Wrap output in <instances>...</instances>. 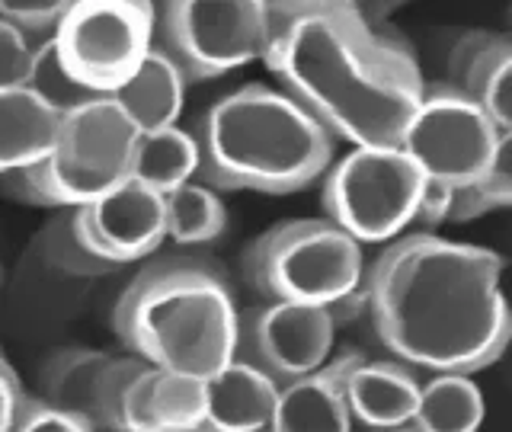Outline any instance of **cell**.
I'll use <instances>...</instances> for the list:
<instances>
[{"label":"cell","mask_w":512,"mask_h":432,"mask_svg":"<svg viewBox=\"0 0 512 432\" xmlns=\"http://www.w3.org/2000/svg\"><path fill=\"white\" fill-rule=\"evenodd\" d=\"M263 61L282 93L352 148H397L426 90L410 48L336 0L269 4Z\"/></svg>","instance_id":"cell-1"},{"label":"cell","mask_w":512,"mask_h":432,"mask_svg":"<svg viewBox=\"0 0 512 432\" xmlns=\"http://www.w3.org/2000/svg\"><path fill=\"white\" fill-rule=\"evenodd\" d=\"M503 256L413 231L365 272L378 340L397 362L432 375H477L506 352L512 314Z\"/></svg>","instance_id":"cell-2"},{"label":"cell","mask_w":512,"mask_h":432,"mask_svg":"<svg viewBox=\"0 0 512 432\" xmlns=\"http://www.w3.org/2000/svg\"><path fill=\"white\" fill-rule=\"evenodd\" d=\"M112 327L132 356L205 381L237 356L240 314L212 260L164 256L128 282Z\"/></svg>","instance_id":"cell-3"},{"label":"cell","mask_w":512,"mask_h":432,"mask_svg":"<svg viewBox=\"0 0 512 432\" xmlns=\"http://www.w3.org/2000/svg\"><path fill=\"white\" fill-rule=\"evenodd\" d=\"M192 138L199 176L212 189L288 196L324 180L336 141L292 96L266 84H247L208 106Z\"/></svg>","instance_id":"cell-4"},{"label":"cell","mask_w":512,"mask_h":432,"mask_svg":"<svg viewBox=\"0 0 512 432\" xmlns=\"http://www.w3.org/2000/svg\"><path fill=\"white\" fill-rule=\"evenodd\" d=\"M135 125L109 96H93L61 116L55 148L36 167L0 176L16 199L32 205L84 208L128 180Z\"/></svg>","instance_id":"cell-5"},{"label":"cell","mask_w":512,"mask_h":432,"mask_svg":"<svg viewBox=\"0 0 512 432\" xmlns=\"http://www.w3.org/2000/svg\"><path fill=\"white\" fill-rule=\"evenodd\" d=\"M244 276L266 301L330 308L365 279L362 244L327 218L272 224L244 253Z\"/></svg>","instance_id":"cell-6"},{"label":"cell","mask_w":512,"mask_h":432,"mask_svg":"<svg viewBox=\"0 0 512 432\" xmlns=\"http://www.w3.org/2000/svg\"><path fill=\"white\" fill-rule=\"evenodd\" d=\"M154 45L164 52L186 84L224 77L266 55L269 4L266 0H173L154 7Z\"/></svg>","instance_id":"cell-7"},{"label":"cell","mask_w":512,"mask_h":432,"mask_svg":"<svg viewBox=\"0 0 512 432\" xmlns=\"http://www.w3.org/2000/svg\"><path fill=\"white\" fill-rule=\"evenodd\" d=\"M423 176L400 148H352L324 176V218L356 244L410 231Z\"/></svg>","instance_id":"cell-8"},{"label":"cell","mask_w":512,"mask_h":432,"mask_svg":"<svg viewBox=\"0 0 512 432\" xmlns=\"http://www.w3.org/2000/svg\"><path fill=\"white\" fill-rule=\"evenodd\" d=\"M52 42L74 84L93 96H112L151 52L154 7L141 0L68 4Z\"/></svg>","instance_id":"cell-9"},{"label":"cell","mask_w":512,"mask_h":432,"mask_svg":"<svg viewBox=\"0 0 512 432\" xmlns=\"http://www.w3.org/2000/svg\"><path fill=\"white\" fill-rule=\"evenodd\" d=\"M503 138L509 135H503L468 96L448 84H436L423 90V100L397 148L407 154L423 180L458 189L487 173Z\"/></svg>","instance_id":"cell-10"},{"label":"cell","mask_w":512,"mask_h":432,"mask_svg":"<svg viewBox=\"0 0 512 432\" xmlns=\"http://www.w3.org/2000/svg\"><path fill=\"white\" fill-rule=\"evenodd\" d=\"M336 327L330 308L295 301H266L240 314L237 356L276 384L317 372L333 356Z\"/></svg>","instance_id":"cell-11"},{"label":"cell","mask_w":512,"mask_h":432,"mask_svg":"<svg viewBox=\"0 0 512 432\" xmlns=\"http://www.w3.org/2000/svg\"><path fill=\"white\" fill-rule=\"evenodd\" d=\"M84 244L109 266H128L154 256L167 240L164 196L125 180L84 208H71Z\"/></svg>","instance_id":"cell-12"},{"label":"cell","mask_w":512,"mask_h":432,"mask_svg":"<svg viewBox=\"0 0 512 432\" xmlns=\"http://www.w3.org/2000/svg\"><path fill=\"white\" fill-rule=\"evenodd\" d=\"M205 416V381L148 365L128 384L116 432H199Z\"/></svg>","instance_id":"cell-13"},{"label":"cell","mask_w":512,"mask_h":432,"mask_svg":"<svg viewBox=\"0 0 512 432\" xmlns=\"http://www.w3.org/2000/svg\"><path fill=\"white\" fill-rule=\"evenodd\" d=\"M343 359V400L352 420L368 429H388L413 420L420 378L397 359H365L362 352H346Z\"/></svg>","instance_id":"cell-14"},{"label":"cell","mask_w":512,"mask_h":432,"mask_svg":"<svg viewBox=\"0 0 512 432\" xmlns=\"http://www.w3.org/2000/svg\"><path fill=\"white\" fill-rule=\"evenodd\" d=\"M448 74V87L484 109L503 135H512V42L506 36L464 32L448 55Z\"/></svg>","instance_id":"cell-15"},{"label":"cell","mask_w":512,"mask_h":432,"mask_svg":"<svg viewBox=\"0 0 512 432\" xmlns=\"http://www.w3.org/2000/svg\"><path fill=\"white\" fill-rule=\"evenodd\" d=\"M279 384L260 368L231 359L205 378V416L199 432H263L272 423Z\"/></svg>","instance_id":"cell-16"},{"label":"cell","mask_w":512,"mask_h":432,"mask_svg":"<svg viewBox=\"0 0 512 432\" xmlns=\"http://www.w3.org/2000/svg\"><path fill=\"white\" fill-rule=\"evenodd\" d=\"M343 359L320 365L317 372L279 384L272 432H352V416L343 400Z\"/></svg>","instance_id":"cell-17"},{"label":"cell","mask_w":512,"mask_h":432,"mask_svg":"<svg viewBox=\"0 0 512 432\" xmlns=\"http://www.w3.org/2000/svg\"><path fill=\"white\" fill-rule=\"evenodd\" d=\"M186 87L189 84L180 68L157 45H151V52L138 64V71L109 100L122 109V116L135 125L138 135H151L180 122Z\"/></svg>","instance_id":"cell-18"},{"label":"cell","mask_w":512,"mask_h":432,"mask_svg":"<svg viewBox=\"0 0 512 432\" xmlns=\"http://www.w3.org/2000/svg\"><path fill=\"white\" fill-rule=\"evenodd\" d=\"M61 112L26 87L0 90V176L36 167L55 148Z\"/></svg>","instance_id":"cell-19"},{"label":"cell","mask_w":512,"mask_h":432,"mask_svg":"<svg viewBox=\"0 0 512 432\" xmlns=\"http://www.w3.org/2000/svg\"><path fill=\"white\" fill-rule=\"evenodd\" d=\"M112 362V352L103 349H61L42 368V397L48 407L74 416L90 432L100 423V388Z\"/></svg>","instance_id":"cell-20"},{"label":"cell","mask_w":512,"mask_h":432,"mask_svg":"<svg viewBox=\"0 0 512 432\" xmlns=\"http://www.w3.org/2000/svg\"><path fill=\"white\" fill-rule=\"evenodd\" d=\"M192 176H199V144L192 132L173 125L164 132L135 138L128 180L141 183L157 196H170L173 189L192 183Z\"/></svg>","instance_id":"cell-21"},{"label":"cell","mask_w":512,"mask_h":432,"mask_svg":"<svg viewBox=\"0 0 512 432\" xmlns=\"http://www.w3.org/2000/svg\"><path fill=\"white\" fill-rule=\"evenodd\" d=\"M410 423L420 432H477L484 423V394L471 375H432L420 381Z\"/></svg>","instance_id":"cell-22"},{"label":"cell","mask_w":512,"mask_h":432,"mask_svg":"<svg viewBox=\"0 0 512 432\" xmlns=\"http://www.w3.org/2000/svg\"><path fill=\"white\" fill-rule=\"evenodd\" d=\"M164 221L167 237L180 247L212 244L228 228V212L218 192L205 183H186L164 196Z\"/></svg>","instance_id":"cell-23"},{"label":"cell","mask_w":512,"mask_h":432,"mask_svg":"<svg viewBox=\"0 0 512 432\" xmlns=\"http://www.w3.org/2000/svg\"><path fill=\"white\" fill-rule=\"evenodd\" d=\"M512 205V135L503 138L500 151H496L493 164L480 180L452 189V212L448 221H474L493 212H503Z\"/></svg>","instance_id":"cell-24"},{"label":"cell","mask_w":512,"mask_h":432,"mask_svg":"<svg viewBox=\"0 0 512 432\" xmlns=\"http://www.w3.org/2000/svg\"><path fill=\"white\" fill-rule=\"evenodd\" d=\"M29 93H36L45 106H52L55 112H71L77 106H84L93 100V93H87L80 84H74L71 74L64 71V64L58 58V48L52 39H45L39 48H32V61L26 71V84Z\"/></svg>","instance_id":"cell-25"},{"label":"cell","mask_w":512,"mask_h":432,"mask_svg":"<svg viewBox=\"0 0 512 432\" xmlns=\"http://www.w3.org/2000/svg\"><path fill=\"white\" fill-rule=\"evenodd\" d=\"M36 253L45 260V266L68 272V276H103V272L116 269L103 263L100 256H93V250L84 244V237H80L74 224V212L48 224L36 240Z\"/></svg>","instance_id":"cell-26"},{"label":"cell","mask_w":512,"mask_h":432,"mask_svg":"<svg viewBox=\"0 0 512 432\" xmlns=\"http://www.w3.org/2000/svg\"><path fill=\"white\" fill-rule=\"evenodd\" d=\"M64 10H68V4H58V0H0V16L16 26L23 32V36H45V32H52L61 23Z\"/></svg>","instance_id":"cell-27"},{"label":"cell","mask_w":512,"mask_h":432,"mask_svg":"<svg viewBox=\"0 0 512 432\" xmlns=\"http://www.w3.org/2000/svg\"><path fill=\"white\" fill-rule=\"evenodd\" d=\"M32 61V45L20 29L0 16V90H13L26 84V71Z\"/></svg>","instance_id":"cell-28"},{"label":"cell","mask_w":512,"mask_h":432,"mask_svg":"<svg viewBox=\"0 0 512 432\" xmlns=\"http://www.w3.org/2000/svg\"><path fill=\"white\" fill-rule=\"evenodd\" d=\"M10 432H90V429L80 420H74V416L48 407L39 397H23Z\"/></svg>","instance_id":"cell-29"},{"label":"cell","mask_w":512,"mask_h":432,"mask_svg":"<svg viewBox=\"0 0 512 432\" xmlns=\"http://www.w3.org/2000/svg\"><path fill=\"white\" fill-rule=\"evenodd\" d=\"M448 212H452V186L436 183V180H423L410 228H420L423 234H429L432 228H439V224L448 221Z\"/></svg>","instance_id":"cell-30"},{"label":"cell","mask_w":512,"mask_h":432,"mask_svg":"<svg viewBox=\"0 0 512 432\" xmlns=\"http://www.w3.org/2000/svg\"><path fill=\"white\" fill-rule=\"evenodd\" d=\"M23 384L16 378L13 365L7 362V356L0 352V432H10L16 413H20L23 404Z\"/></svg>","instance_id":"cell-31"},{"label":"cell","mask_w":512,"mask_h":432,"mask_svg":"<svg viewBox=\"0 0 512 432\" xmlns=\"http://www.w3.org/2000/svg\"><path fill=\"white\" fill-rule=\"evenodd\" d=\"M368 432H420L413 423H400V426H388V429H368Z\"/></svg>","instance_id":"cell-32"},{"label":"cell","mask_w":512,"mask_h":432,"mask_svg":"<svg viewBox=\"0 0 512 432\" xmlns=\"http://www.w3.org/2000/svg\"><path fill=\"white\" fill-rule=\"evenodd\" d=\"M263 432H272V429H263Z\"/></svg>","instance_id":"cell-33"}]
</instances>
